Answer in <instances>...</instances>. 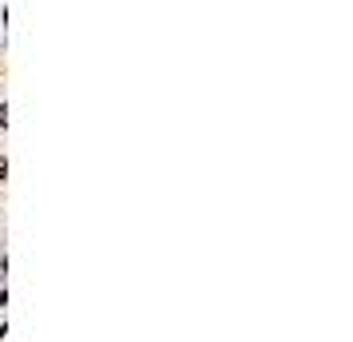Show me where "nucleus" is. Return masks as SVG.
Returning a JSON list of instances; mask_svg holds the SVG:
<instances>
[{
  "mask_svg": "<svg viewBox=\"0 0 353 342\" xmlns=\"http://www.w3.org/2000/svg\"><path fill=\"white\" fill-rule=\"evenodd\" d=\"M8 180V160H4V155H0V183Z\"/></svg>",
  "mask_w": 353,
  "mask_h": 342,
  "instance_id": "nucleus-2",
  "label": "nucleus"
},
{
  "mask_svg": "<svg viewBox=\"0 0 353 342\" xmlns=\"http://www.w3.org/2000/svg\"><path fill=\"white\" fill-rule=\"evenodd\" d=\"M0 76H4V64H0Z\"/></svg>",
  "mask_w": 353,
  "mask_h": 342,
  "instance_id": "nucleus-3",
  "label": "nucleus"
},
{
  "mask_svg": "<svg viewBox=\"0 0 353 342\" xmlns=\"http://www.w3.org/2000/svg\"><path fill=\"white\" fill-rule=\"evenodd\" d=\"M0 128H8V104H0Z\"/></svg>",
  "mask_w": 353,
  "mask_h": 342,
  "instance_id": "nucleus-1",
  "label": "nucleus"
}]
</instances>
